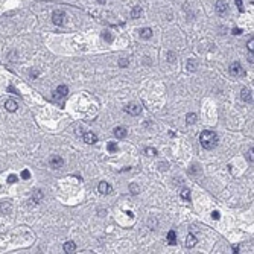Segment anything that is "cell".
I'll use <instances>...</instances> for the list:
<instances>
[{
  "label": "cell",
  "mask_w": 254,
  "mask_h": 254,
  "mask_svg": "<svg viewBox=\"0 0 254 254\" xmlns=\"http://www.w3.org/2000/svg\"><path fill=\"white\" fill-rule=\"evenodd\" d=\"M199 143L204 149H213L218 145V136L213 131H202L199 136Z\"/></svg>",
  "instance_id": "cell-1"
},
{
  "label": "cell",
  "mask_w": 254,
  "mask_h": 254,
  "mask_svg": "<svg viewBox=\"0 0 254 254\" xmlns=\"http://www.w3.org/2000/svg\"><path fill=\"white\" fill-rule=\"evenodd\" d=\"M52 22L57 24V26H62L66 22V14L62 11H55L52 14Z\"/></svg>",
  "instance_id": "cell-2"
},
{
  "label": "cell",
  "mask_w": 254,
  "mask_h": 254,
  "mask_svg": "<svg viewBox=\"0 0 254 254\" xmlns=\"http://www.w3.org/2000/svg\"><path fill=\"white\" fill-rule=\"evenodd\" d=\"M49 164H50L53 169H59V167L64 166V160H62V157H59V155H52L50 160H49Z\"/></svg>",
  "instance_id": "cell-3"
},
{
  "label": "cell",
  "mask_w": 254,
  "mask_h": 254,
  "mask_svg": "<svg viewBox=\"0 0 254 254\" xmlns=\"http://www.w3.org/2000/svg\"><path fill=\"white\" fill-rule=\"evenodd\" d=\"M69 94V88L66 87V85H59L55 93H53V99H61V97H66Z\"/></svg>",
  "instance_id": "cell-4"
},
{
  "label": "cell",
  "mask_w": 254,
  "mask_h": 254,
  "mask_svg": "<svg viewBox=\"0 0 254 254\" xmlns=\"http://www.w3.org/2000/svg\"><path fill=\"white\" fill-rule=\"evenodd\" d=\"M230 73L233 75V76H242L243 73V69H242V66L239 64V62H233L230 66Z\"/></svg>",
  "instance_id": "cell-5"
},
{
  "label": "cell",
  "mask_w": 254,
  "mask_h": 254,
  "mask_svg": "<svg viewBox=\"0 0 254 254\" xmlns=\"http://www.w3.org/2000/svg\"><path fill=\"white\" fill-rule=\"evenodd\" d=\"M125 111L129 113V114H132V116H139L140 113H142V107L137 104H129L125 107Z\"/></svg>",
  "instance_id": "cell-6"
},
{
  "label": "cell",
  "mask_w": 254,
  "mask_h": 254,
  "mask_svg": "<svg viewBox=\"0 0 254 254\" xmlns=\"http://www.w3.org/2000/svg\"><path fill=\"white\" fill-rule=\"evenodd\" d=\"M215 8H216V12L221 14V15H224L227 9H228V5H227V2H224V0H218L216 2V5H215Z\"/></svg>",
  "instance_id": "cell-7"
},
{
  "label": "cell",
  "mask_w": 254,
  "mask_h": 254,
  "mask_svg": "<svg viewBox=\"0 0 254 254\" xmlns=\"http://www.w3.org/2000/svg\"><path fill=\"white\" fill-rule=\"evenodd\" d=\"M111 186L108 184L107 181H101L99 183V193H102V195H108V193H111Z\"/></svg>",
  "instance_id": "cell-8"
},
{
  "label": "cell",
  "mask_w": 254,
  "mask_h": 254,
  "mask_svg": "<svg viewBox=\"0 0 254 254\" xmlns=\"http://www.w3.org/2000/svg\"><path fill=\"white\" fill-rule=\"evenodd\" d=\"M82 137H84V142H85L87 145H93V143H96V142H97V136H96V134H93V132H85Z\"/></svg>",
  "instance_id": "cell-9"
},
{
  "label": "cell",
  "mask_w": 254,
  "mask_h": 254,
  "mask_svg": "<svg viewBox=\"0 0 254 254\" xmlns=\"http://www.w3.org/2000/svg\"><path fill=\"white\" fill-rule=\"evenodd\" d=\"M5 108H6L9 113H14V111H17V108H18V104H17L14 99H8V101L5 102Z\"/></svg>",
  "instance_id": "cell-10"
},
{
  "label": "cell",
  "mask_w": 254,
  "mask_h": 254,
  "mask_svg": "<svg viewBox=\"0 0 254 254\" xmlns=\"http://www.w3.org/2000/svg\"><path fill=\"white\" fill-rule=\"evenodd\" d=\"M241 97H242L245 102H248V104L253 102V94H251V92H250L248 88H243L242 93H241Z\"/></svg>",
  "instance_id": "cell-11"
},
{
  "label": "cell",
  "mask_w": 254,
  "mask_h": 254,
  "mask_svg": "<svg viewBox=\"0 0 254 254\" xmlns=\"http://www.w3.org/2000/svg\"><path fill=\"white\" fill-rule=\"evenodd\" d=\"M64 253H67V254H72V253H75V250H76V245H75V242H72V241H69V242H66L64 243Z\"/></svg>",
  "instance_id": "cell-12"
},
{
  "label": "cell",
  "mask_w": 254,
  "mask_h": 254,
  "mask_svg": "<svg viewBox=\"0 0 254 254\" xmlns=\"http://www.w3.org/2000/svg\"><path fill=\"white\" fill-rule=\"evenodd\" d=\"M114 136L117 139H125V137H127V129L123 127H117L114 129Z\"/></svg>",
  "instance_id": "cell-13"
},
{
  "label": "cell",
  "mask_w": 254,
  "mask_h": 254,
  "mask_svg": "<svg viewBox=\"0 0 254 254\" xmlns=\"http://www.w3.org/2000/svg\"><path fill=\"white\" fill-rule=\"evenodd\" d=\"M140 37H142L143 40H149L151 37H152V29H151V27L142 29V31H140Z\"/></svg>",
  "instance_id": "cell-14"
},
{
  "label": "cell",
  "mask_w": 254,
  "mask_h": 254,
  "mask_svg": "<svg viewBox=\"0 0 254 254\" xmlns=\"http://www.w3.org/2000/svg\"><path fill=\"white\" fill-rule=\"evenodd\" d=\"M195 245H197V237L193 234H189L187 236V241H186V247L187 248H193Z\"/></svg>",
  "instance_id": "cell-15"
},
{
  "label": "cell",
  "mask_w": 254,
  "mask_h": 254,
  "mask_svg": "<svg viewBox=\"0 0 254 254\" xmlns=\"http://www.w3.org/2000/svg\"><path fill=\"white\" fill-rule=\"evenodd\" d=\"M142 15V8L140 6H134L132 11H131V18H139Z\"/></svg>",
  "instance_id": "cell-16"
},
{
  "label": "cell",
  "mask_w": 254,
  "mask_h": 254,
  "mask_svg": "<svg viewBox=\"0 0 254 254\" xmlns=\"http://www.w3.org/2000/svg\"><path fill=\"white\" fill-rule=\"evenodd\" d=\"M186 122H187V125L195 123V122H197V114H195V113H189V114H187V119H186Z\"/></svg>",
  "instance_id": "cell-17"
},
{
  "label": "cell",
  "mask_w": 254,
  "mask_h": 254,
  "mask_svg": "<svg viewBox=\"0 0 254 254\" xmlns=\"http://www.w3.org/2000/svg\"><path fill=\"white\" fill-rule=\"evenodd\" d=\"M43 199V193H41V190H35V193H34V198H32V202H40Z\"/></svg>",
  "instance_id": "cell-18"
},
{
  "label": "cell",
  "mask_w": 254,
  "mask_h": 254,
  "mask_svg": "<svg viewBox=\"0 0 254 254\" xmlns=\"http://www.w3.org/2000/svg\"><path fill=\"white\" fill-rule=\"evenodd\" d=\"M167 242L171 243V245H175V243H177V236H175V231H169V234H167Z\"/></svg>",
  "instance_id": "cell-19"
},
{
  "label": "cell",
  "mask_w": 254,
  "mask_h": 254,
  "mask_svg": "<svg viewBox=\"0 0 254 254\" xmlns=\"http://www.w3.org/2000/svg\"><path fill=\"white\" fill-rule=\"evenodd\" d=\"M187 70H189V72H195V70H197V61H195V59H190V61L187 62Z\"/></svg>",
  "instance_id": "cell-20"
},
{
  "label": "cell",
  "mask_w": 254,
  "mask_h": 254,
  "mask_svg": "<svg viewBox=\"0 0 254 254\" xmlns=\"http://www.w3.org/2000/svg\"><path fill=\"white\" fill-rule=\"evenodd\" d=\"M180 195H181V198H183V199L189 201V199H190V190H189V189H183Z\"/></svg>",
  "instance_id": "cell-21"
},
{
  "label": "cell",
  "mask_w": 254,
  "mask_h": 254,
  "mask_svg": "<svg viewBox=\"0 0 254 254\" xmlns=\"http://www.w3.org/2000/svg\"><path fill=\"white\" fill-rule=\"evenodd\" d=\"M145 154L148 157H154V155H157V149H154V148H145Z\"/></svg>",
  "instance_id": "cell-22"
},
{
  "label": "cell",
  "mask_w": 254,
  "mask_h": 254,
  "mask_svg": "<svg viewBox=\"0 0 254 254\" xmlns=\"http://www.w3.org/2000/svg\"><path fill=\"white\" fill-rule=\"evenodd\" d=\"M107 148H108V151H110V152H116V151L119 149V148H117V143H114V142H110Z\"/></svg>",
  "instance_id": "cell-23"
},
{
  "label": "cell",
  "mask_w": 254,
  "mask_h": 254,
  "mask_svg": "<svg viewBox=\"0 0 254 254\" xmlns=\"http://www.w3.org/2000/svg\"><path fill=\"white\" fill-rule=\"evenodd\" d=\"M119 66H120V67H127V66H129V59H128V58L119 59Z\"/></svg>",
  "instance_id": "cell-24"
},
{
  "label": "cell",
  "mask_w": 254,
  "mask_h": 254,
  "mask_svg": "<svg viewBox=\"0 0 254 254\" xmlns=\"http://www.w3.org/2000/svg\"><path fill=\"white\" fill-rule=\"evenodd\" d=\"M102 38H104V40H107L108 43H111V41H113V37H111V34H110L108 31H105L104 34H102Z\"/></svg>",
  "instance_id": "cell-25"
},
{
  "label": "cell",
  "mask_w": 254,
  "mask_h": 254,
  "mask_svg": "<svg viewBox=\"0 0 254 254\" xmlns=\"http://www.w3.org/2000/svg\"><path fill=\"white\" fill-rule=\"evenodd\" d=\"M129 189H131V193H134V195L139 193V186L137 184H131L129 186Z\"/></svg>",
  "instance_id": "cell-26"
},
{
  "label": "cell",
  "mask_w": 254,
  "mask_h": 254,
  "mask_svg": "<svg viewBox=\"0 0 254 254\" xmlns=\"http://www.w3.org/2000/svg\"><path fill=\"white\" fill-rule=\"evenodd\" d=\"M17 180H18V178H17V175H9V177H8V183H9V184L15 183Z\"/></svg>",
  "instance_id": "cell-27"
},
{
  "label": "cell",
  "mask_w": 254,
  "mask_h": 254,
  "mask_svg": "<svg viewBox=\"0 0 254 254\" xmlns=\"http://www.w3.org/2000/svg\"><path fill=\"white\" fill-rule=\"evenodd\" d=\"M29 175H31V173H29V171H27V169H24L23 172H22V178H23V180H29Z\"/></svg>",
  "instance_id": "cell-28"
},
{
  "label": "cell",
  "mask_w": 254,
  "mask_h": 254,
  "mask_svg": "<svg viewBox=\"0 0 254 254\" xmlns=\"http://www.w3.org/2000/svg\"><path fill=\"white\" fill-rule=\"evenodd\" d=\"M167 61H169V62H173V61H175V53H173V52H169V53H167Z\"/></svg>",
  "instance_id": "cell-29"
},
{
  "label": "cell",
  "mask_w": 254,
  "mask_h": 254,
  "mask_svg": "<svg viewBox=\"0 0 254 254\" xmlns=\"http://www.w3.org/2000/svg\"><path fill=\"white\" fill-rule=\"evenodd\" d=\"M247 158H248L250 162L253 163V148H251V149H250V151H248V152H247Z\"/></svg>",
  "instance_id": "cell-30"
},
{
  "label": "cell",
  "mask_w": 254,
  "mask_h": 254,
  "mask_svg": "<svg viewBox=\"0 0 254 254\" xmlns=\"http://www.w3.org/2000/svg\"><path fill=\"white\" fill-rule=\"evenodd\" d=\"M160 169H162V171H167V169H169V164H167V163H160Z\"/></svg>",
  "instance_id": "cell-31"
},
{
  "label": "cell",
  "mask_w": 254,
  "mask_h": 254,
  "mask_svg": "<svg viewBox=\"0 0 254 254\" xmlns=\"http://www.w3.org/2000/svg\"><path fill=\"white\" fill-rule=\"evenodd\" d=\"M253 44H254V38H251V40L248 41V49H250L251 52H253V49H254V46H253Z\"/></svg>",
  "instance_id": "cell-32"
},
{
  "label": "cell",
  "mask_w": 254,
  "mask_h": 254,
  "mask_svg": "<svg viewBox=\"0 0 254 254\" xmlns=\"http://www.w3.org/2000/svg\"><path fill=\"white\" fill-rule=\"evenodd\" d=\"M241 34H242V29H239V27L233 29V35H241Z\"/></svg>",
  "instance_id": "cell-33"
},
{
  "label": "cell",
  "mask_w": 254,
  "mask_h": 254,
  "mask_svg": "<svg viewBox=\"0 0 254 254\" xmlns=\"http://www.w3.org/2000/svg\"><path fill=\"white\" fill-rule=\"evenodd\" d=\"M212 218H213V219H216V221H218V219H219V218H221V216H219V212H213V213H212Z\"/></svg>",
  "instance_id": "cell-34"
},
{
  "label": "cell",
  "mask_w": 254,
  "mask_h": 254,
  "mask_svg": "<svg viewBox=\"0 0 254 254\" xmlns=\"http://www.w3.org/2000/svg\"><path fill=\"white\" fill-rule=\"evenodd\" d=\"M236 5H237L239 9H242V0H236Z\"/></svg>",
  "instance_id": "cell-35"
},
{
  "label": "cell",
  "mask_w": 254,
  "mask_h": 254,
  "mask_svg": "<svg viewBox=\"0 0 254 254\" xmlns=\"http://www.w3.org/2000/svg\"><path fill=\"white\" fill-rule=\"evenodd\" d=\"M8 90H9V92H12V93H14V94H20V93H17V92H15V88H14V87H11V85L8 87Z\"/></svg>",
  "instance_id": "cell-36"
},
{
  "label": "cell",
  "mask_w": 254,
  "mask_h": 254,
  "mask_svg": "<svg viewBox=\"0 0 254 254\" xmlns=\"http://www.w3.org/2000/svg\"><path fill=\"white\" fill-rule=\"evenodd\" d=\"M237 250H239V247H237V245H234V247H233V253H239Z\"/></svg>",
  "instance_id": "cell-37"
},
{
  "label": "cell",
  "mask_w": 254,
  "mask_h": 254,
  "mask_svg": "<svg viewBox=\"0 0 254 254\" xmlns=\"http://www.w3.org/2000/svg\"><path fill=\"white\" fill-rule=\"evenodd\" d=\"M248 61H250V62H251V64H253V62H254V58H253V53H251V57H248Z\"/></svg>",
  "instance_id": "cell-38"
},
{
  "label": "cell",
  "mask_w": 254,
  "mask_h": 254,
  "mask_svg": "<svg viewBox=\"0 0 254 254\" xmlns=\"http://www.w3.org/2000/svg\"><path fill=\"white\" fill-rule=\"evenodd\" d=\"M99 2H101V3H104V2H107V0H99Z\"/></svg>",
  "instance_id": "cell-39"
}]
</instances>
